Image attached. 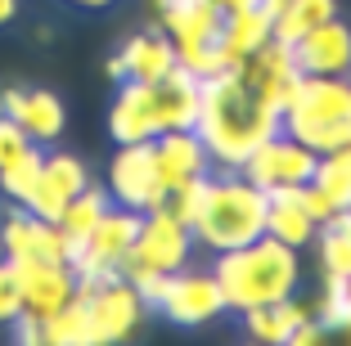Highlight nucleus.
I'll return each instance as SVG.
<instances>
[{
	"label": "nucleus",
	"instance_id": "obj_1",
	"mask_svg": "<svg viewBox=\"0 0 351 346\" xmlns=\"http://www.w3.org/2000/svg\"><path fill=\"white\" fill-rule=\"evenodd\" d=\"M275 131H284V117L275 108H266L248 86L239 82L234 68H221L212 77H203V103H198L194 135L203 140L207 158L221 171H239L243 158L261 140H270Z\"/></svg>",
	"mask_w": 351,
	"mask_h": 346
},
{
	"label": "nucleus",
	"instance_id": "obj_2",
	"mask_svg": "<svg viewBox=\"0 0 351 346\" xmlns=\"http://www.w3.org/2000/svg\"><path fill=\"white\" fill-rule=\"evenodd\" d=\"M212 275H217L221 293H226V306L243 315L252 306H275V301H284V297H298L302 261H298V247L261 234L243 247L217 252Z\"/></svg>",
	"mask_w": 351,
	"mask_h": 346
},
{
	"label": "nucleus",
	"instance_id": "obj_3",
	"mask_svg": "<svg viewBox=\"0 0 351 346\" xmlns=\"http://www.w3.org/2000/svg\"><path fill=\"white\" fill-rule=\"evenodd\" d=\"M266 189H257L252 180H243L239 171H221L207 175V194L203 207L194 216V243L207 252H230V247H243L252 238L266 234Z\"/></svg>",
	"mask_w": 351,
	"mask_h": 346
},
{
	"label": "nucleus",
	"instance_id": "obj_4",
	"mask_svg": "<svg viewBox=\"0 0 351 346\" xmlns=\"http://www.w3.org/2000/svg\"><path fill=\"white\" fill-rule=\"evenodd\" d=\"M189 256H194V230L185 221H176L162 203L149 207L145 221H140V234H135L131 252L122 256L117 275L122 279H135V275H176L185 270Z\"/></svg>",
	"mask_w": 351,
	"mask_h": 346
},
{
	"label": "nucleus",
	"instance_id": "obj_5",
	"mask_svg": "<svg viewBox=\"0 0 351 346\" xmlns=\"http://www.w3.org/2000/svg\"><path fill=\"white\" fill-rule=\"evenodd\" d=\"M315 162H320L315 149H306L302 140H293L289 131H275L270 140H261L257 149L243 158L239 175L270 194V189H284V184H306L311 175H315Z\"/></svg>",
	"mask_w": 351,
	"mask_h": 346
},
{
	"label": "nucleus",
	"instance_id": "obj_6",
	"mask_svg": "<svg viewBox=\"0 0 351 346\" xmlns=\"http://www.w3.org/2000/svg\"><path fill=\"white\" fill-rule=\"evenodd\" d=\"M234 72H239V82L248 86L266 108H275L279 117H284V108L293 103V95H298V86H302V68H298V59H293V45L275 41V36H270L261 50H252Z\"/></svg>",
	"mask_w": 351,
	"mask_h": 346
},
{
	"label": "nucleus",
	"instance_id": "obj_7",
	"mask_svg": "<svg viewBox=\"0 0 351 346\" xmlns=\"http://www.w3.org/2000/svg\"><path fill=\"white\" fill-rule=\"evenodd\" d=\"M108 194H113V203L135 207V212H149V207L162 203L167 184L158 175V162H154V140L117 144V158L108 166Z\"/></svg>",
	"mask_w": 351,
	"mask_h": 346
},
{
	"label": "nucleus",
	"instance_id": "obj_8",
	"mask_svg": "<svg viewBox=\"0 0 351 346\" xmlns=\"http://www.w3.org/2000/svg\"><path fill=\"white\" fill-rule=\"evenodd\" d=\"M226 310H230L226 293H221L212 270H176L171 275L167 297H162V315L176 328H203L212 319H221Z\"/></svg>",
	"mask_w": 351,
	"mask_h": 346
},
{
	"label": "nucleus",
	"instance_id": "obj_9",
	"mask_svg": "<svg viewBox=\"0 0 351 346\" xmlns=\"http://www.w3.org/2000/svg\"><path fill=\"white\" fill-rule=\"evenodd\" d=\"M86 310H90V342L95 346L126 342L140 328V319H145V301L131 288V279H122V275L86 297Z\"/></svg>",
	"mask_w": 351,
	"mask_h": 346
},
{
	"label": "nucleus",
	"instance_id": "obj_10",
	"mask_svg": "<svg viewBox=\"0 0 351 346\" xmlns=\"http://www.w3.org/2000/svg\"><path fill=\"white\" fill-rule=\"evenodd\" d=\"M86 184H90V171H86L82 158H73V153H45L41 175H36V184H32V194L23 207L36 212L41 221H59V212L82 194Z\"/></svg>",
	"mask_w": 351,
	"mask_h": 346
},
{
	"label": "nucleus",
	"instance_id": "obj_11",
	"mask_svg": "<svg viewBox=\"0 0 351 346\" xmlns=\"http://www.w3.org/2000/svg\"><path fill=\"white\" fill-rule=\"evenodd\" d=\"M0 252L14 265L19 261H63V234L54 221H41L36 212L14 203V212L0 225Z\"/></svg>",
	"mask_w": 351,
	"mask_h": 346
},
{
	"label": "nucleus",
	"instance_id": "obj_12",
	"mask_svg": "<svg viewBox=\"0 0 351 346\" xmlns=\"http://www.w3.org/2000/svg\"><path fill=\"white\" fill-rule=\"evenodd\" d=\"M140 221H145V212L113 203L99 221H95L90 238H86V247H82V261H77L73 270H117L122 256L131 252L135 234H140Z\"/></svg>",
	"mask_w": 351,
	"mask_h": 346
},
{
	"label": "nucleus",
	"instance_id": "obj_13",
	"mask_svg": "<svg viewBox=\"0 0 351 346\" xmlns=\"http://www.w3.org/2000/svg\"><path fill=\"white\" fill-rule=\"evenodd\" d=\"M14 275H19V288H23V310H32L41 319L77 297V270L68 261H19Z\"/></svg>",
	"mask_w": 351,
	"mask_h": 346
},
{
	"label": "nucleus",
	"instance_id": "obj_14",
	"mask_svg": "<svg viewBox=\"0 0 351 346\" xmlns=\"http://www.w3.org/2000/svg\"><path fill=\"white\" fill-rule=\"evenodd\" d=\"M302 77H347L351 72V27L342 18H329L293 41Z\"/></svg>",
	"mask_w": 351,
	"mask_h": 346
},
{
	"label": "nucleus",
	"instance_id": "obj_15",
	"mask_svg": "<svg viewBox=\"0 0 351 346\" xmlns=\"http://www.w3.org/2000/svg\"><path fill=\"white\" fill-rule=\"evenodd\" d=\"M198 103H203V82L189 68L176 63L167 77L154 82V112H158V135L162 131H194Z\"/></svg>",
	"mask_w": 351,
	"mask_h": 346
},
{
	"label": "nucleus",
	"instance_id": "obj_16",
	"mask_svg": "<svg viewBox=\"0 0 351 346\" xmlns=\"http://www.w3.org/2000/svg\"><path fill=\"white\" fill-rule=\"evenodd\" d=\"M108 135L113 144H140L158 135V112H154V86L145 82H122L108 108Z\"/></svg>",
	"mask_w": 351,
	"mask_h": 346
},
{
	"label": "nucleus",
	"instance_id": "obj_17",
	"mask_svg": "<svg viewBox=\"0 0 351 346\" xmlns=\"http://www.w3.org/2000/svg\"><path fill=\"white\" fill-rule=\"evenodd\" d=\"M154 162H158L162 184L171 189V184L189 180V175H207L212 158H207L203 140L194 131H162V135H154Z\"/></svg>",
	"mask_w": 351,
	"mask_h": 346
},
{
	"label": "nucleus",
	"instance_id": "obj_18",
	"mask_svg": "<svg viewBox=\"0 0 351 346\" xmlns=\"http://www.w3.org/2000/svg\"><path fill=\"white\" fill-rule=\"evenodd\" d=\"M108 207H113V194H108V189H99V184H86L82 194H77L73 203L59 212V221H54V225H59V234H63V261H68V265L82 261L86 238H90L95 221H99Z\"/></svg>",
	"mask_w": 351,
	"mask_h": 346
},
{
	"label": "nucleus",
	"instance_id": "obj_19",
	"mask_svg": "<svg viewBox=\"0 0 351 346\" xmlns=\"http://www.w3.org/2000/svg\"><path fill=\"white\" fill-rule=\"evenodd\" d=\"M270 41V14L261 10V5H248V10H234L221 18V63L226 68H239V63L248 59L252 50H261V45Z\"/></svg>",
	"mask_w": 351,
	"mask_h": 346
},
{
	"label": "nucleus",
	"instance_id": "obj_20",
	"mask_svg": "<svg viewBox=\"0 0 351 346\" xmlns=\"http://www.w3.org/2000/svg\"><path fill=\"white\" fill-rule=\"evenodd\" d=\"M117 54H122V63H126V82L154 86L158 77H167V72L176 68V45H171V36H167L162 27L131 36Z\"/></svg>",
	"mask_w": 351,
	"mask_h": 346
},
{
	"label": "nucleus",
	"instance_id": "obj_21",
	"mask_svg": "<svg viewBox=\"0 0 351 346\" xmlns=\"http://www.w3.org/2000/svg\"><path fill=\"white\" fill-rule=\"evenodd\" d=\"M270 207H266V234L279 238V243H289V247H306L311 238H315V230L320 225L306 216V207L298 203V184H284V189H270Z\"/></svg>",
	"mask_w": 351,
	"mask_h": 346
},
{
	"label": "nucleus",
	"instance_id": "obj_22",
	"mask_svg": "<svg viewBox=\"0 0 351 346\" xmlns=\"http://www.w3.org/2000/svg\"><path fill=\"white\" fill-rule=\"evenodd\" d=\"M284 112L293 117H351V82L342 77H302L298 95Z\"/></svg>",
	"mask_w": 351,
	"mask_h": 346
},
{
	"label": "nucleus",
	"instance_id": "obj_23",
	"mask_svg": "<svg viewBox=\"0 0 351 346\" xmlns=\"http://www.w3.org/2000/svg\"><path fill=\"white\" fill-rule=\"evenodd\" d=\"M302 319H311V306L298 301V297H284V301H275V306H252V310H243L248 337L252 342H266V346H284Z\"/></svg>",
	"mask_w": 351,
	"mask_h": 346
},
{
	"label": "nucleus",
	"instance_id": "obj_24",
	"mask_svg": "<svg viewBox=\"0 0 351 346\" xmlns=\"http://www.w3.org/2000/svg\"><path fill=\"white\" fill-rule=\"evenodd\" d=\"M19 126L27 131L32 144H54L68 126V112H63V99L54 90H27L19 112Z\"/></svg>",
	"mask_w": 351,
	"mask_h": 346
},
{
	"label": "nucleus",
	"instance_id": "obj_25",
	"mask_svg": "<svg viewBox=\"0 0 351 346\" xmlns=\"http://www.w3.org/2000/svg\"><path fill=\"white\" fill-rule=\"evenodd\" d=\"M329 18H338V0H289V5L270 18V36L293 45L298 36H306L311 27H320V23H329Z\"/></svg>",
	"mask_w": 351,
	"mask_h": 346
},
{
	"label": "nucleus",
	"instance_id": "obj_26",
	"mask_svg": "<svg viewBox=\"0 0 351 346\" xmlns=\"http://www.w3.org/2000/svg\"><path fill=\"white\" fill-rule=\"evenodd\" d=\"M315 243H320L324 275L347 279L351 275V207H338V212L315 230Z\"/></svg>",
	"mask_w": 351,
	"mask_h": 346
},
{
	"label": "nucleus",
	"instance_id": "obj_27",
	"mask_svg": "<svg viewBox=\"0 0 351 346\" xmlns=\"http://www.w3.org/2000/svg\"><path fill=\"white\" fill-rule=\"evenodd\" d=\"M284 131L315 153H333V149H347L351 144V117L333 122V117H293V112H284Z\"/></svg>",
	"mask_w": 351,
	"mask_h": 346
},
{
	"label": "nucleus",
	"instance_id": "obj_28",
	"mask_svg": "<svg viewBox=\"0 0 351 346\" xmlns=\"http://www.w3.org/2000/svg\"><path fill=\"white\" fill-rule=\"evenodd\" d=\"M45 346H95L86 297H73V301L59 306L54 315H45Z\"/></svg>",
	"mask_w": 351,
	"mask_h": 346
},
{
	"label": "nucleus",
	"instance_id": "obj_29",
	"mask_svg": "<svg viewBox=\"0 0 351 346\" xmlns=\"http://www.w3.org/2000/svg\"><path fill=\"white\" fill-rule=\"evenodd\" d=\"M311 184H315L333 207H351V144L347 149H333V153H320Z\"/></svg>",
	"mask_w": 351,
	"mask_h": 346
},
{
	"label": "nucleus",
	"instance_id": "obj_30",
	"mask_svg": "<svg viewBox=\"0 0 351 346\" xmlns=\"http://www.w3.org/2000/svg\"><path fill=\"white\" fill-rule=\"evenodd\" d=\"M41 158H45L41 144H32L19 162L0 171V189H5V198H14V203H27L32 184H36V175H41Z\"/></svg>",
	"mask_w": 351,
	"mask_h": 346
},
{
	"label": "nucleus",
	"instance_id": "obj_31",
	"mask_svg": "<svg viewBox=\"0 0 351 346\" xmlns=\"http://www.w3.org/2000/svg\"><path fill=\"white\" fill-rule=\"evenodd\" d=\"M203 194H207V175H189V180H180V184H171L162 194V207L176 216V221H185V225H194V216H198V207H203Z\"/></svg>",
	"mask_w": 351,
	"mask_h": 346
},
{
	"label": "nucleus",
	"instance_id": "obj_32",
	"mask_svg": "<svg viewBox=\"0 0 351 346\" xmlns=\"http://www.w3.org/2000/svg\"><path fill=\"white\" fill-rule=\"evenodd\" d=\"M347 310H351V301H347V279L324 275V293H320V301H315V310H311V319H315L324 333H333V328L347 319Z\"/></svg>",
	"mask_w": 351,
	"mask_h": 346
},
{
	"label": "nucleus",
	"instance_id": "obj_33",
	"mask_svg": "<svg viewBox=\"0 0 351 346\" xmlns=\"http://www.w3.org/2000/svg\"><path fill=\"white\" fill-rule=\"evenodd\" d=\"M19 310H23V288L14 275V261H0V328H10Z\"/></svg>",
	"mask_w": 351,
	"mask_h": 346
},
{
	"label": "nucleus",
	"instance_id": "obj_34",
	"mask_svg": "<svg viewBox=\"0 0 351 346\" xmlns=\"http://www.w3.org/2000/svg\"><path fill=\"white\" fill-rule=\"evenodd\" d=\"M27 149H32L27 131H23L14 117H5V112H0V171H5V166H14Z\"/></svg>",
	"mask_w": 351,
	"mask_h": 346
},
{
	"label": "nucleus",
	"instance_id": "obj_35",
	"mask_svg": "<svg viewBox=\"0 0 351 346\" xmlns=\"http://www.w3.org/2000/svg\"><path fill=\"white\" fill-rule=\"evenodd\" d=\"M167 284H171V275H135L131 288L140 293V301H145V310H162V297H167Z\"/></svg>",
	"mask_w": 351,
	"mask_h": 346
},
{
	"label": "nucleus",
	"instance_id": "obj_36",
	"mask_svg": "<svg viewBox=\"0 0 351 346\" xmlns=\"http://www.w3.org/2000/svg\"><path fill=\"white\" fill-rule=\"evenodd\" d=\"M10 328H14V342H23V346H45V319H41V315L19 310Z\"/></svg>",
	"mask_w": 351,
	"mask_h": 346
},
{
	"label": "nucleus",
	"instance_id": "obj_37",
	"mask_svg": "<svg viewBox=\"0 0 351 346\" xmlns=\"http://www.w3.org/2000/svg\"><path fill=\"white\" fill-rule=\"evenodd\" d=\"M298 203L306 207V216H311L315 225H324L333 212H338V207H333V203H329V198H324V194H320V189H315L311 180H306V184H298Z\"/></svg>",
	"mask_w": 351,
	"mask_h": 346
},
{
	"label": "nucleus",
	"instance_id": "obj_38",
	"mask_svg": "<svg viewBox=\"0 0 351 346\" xmlns=\"http://www.w3.org/2000/svg\"><path fill=\"white\" fill-rule=\"evenodd\" d=\"M324 337H329V333H324V328L315 324V319H302V324L289 333V342H284V346H320Z\"/></svg>",
	"mask_w": 351,
	"mask_h": 346
},
{
	"label": "nucleus",
	"instance_id": "obj_39",
	"mask_svg": "<svg viewBox=\"0 0 351 346\" xmlns=\"http://www.w3.org/2000/svg\"><path fill=\"white\" fill-rule=\"evenodd\" d=\"M23 99H27V90H19V86H10V90H0V112L19 122V112H23Z\"/></svg>",
	"mask_w": 351,
	"mask_h": 346
},
{
	"label": "nucleus",
	"instance_id": "obj_40",
	"mask_svg": "<svg viewBox=\"0 0 351 346\" xmlns=\"http://www.w3.org/2000/svg\"><path fill=\"white\" fill-rule=\"evenodd\" d=\"M108 82H117V86L126 82V63H122V54H113V59H108Z\"/></svg>",
	"mask_w": 351,
	"mask_h": 346
},
{
	"label": "nucleus",
	"instance_id": "obj_41",
	"mask_svg": "<svg viewBox=\"0 0 351 346\" xmlns=\"http://www.w3.org/2000/svg\"><path fill=\"white\" fill-rule=\"evenodd\" d=\"M212 5H221V14H234V10H248V5H257V0H212Z\"/></svg>",
	"mask_w": 351,
	"mask_h": 346
},
{
	"label": "nucleus",
	"instance_id": "obj_42",
	"mask_svg": "<svg viewBox=\"0 0 351 346\" xmlns=\"http://www.w3.org/2000/svg\"><path fill=\"white\" fill-rule=\"evenodd\" d=\"M14 14H19V0H0V27L14 23Z\"/></svg>",
	"mask_w": 351,
	"mask_h": 346
},
{
	"label": "nucleus",
	"instance_id": "obj_43",
	"mask_svg": "<svg viewBox=\"0 0 351 346\" xmlns=\"http://www.w3.org/2000/svg\"><path fill=\"white\" fill-rule=\"evenodd\" d=\"M73 5H82V10H108V5H117V0H73Z\"/></svg>",
	"mask_w": 351,
	"mask_h": 346
},
{
	"label": "nucleus",
	"instance_id": "obj_44",
	"mask_svg": "<svg viewBox=\"0 0 351 346\" xmlns=\"http://www.w3.org/2000/svg\"><path fill=\"white\" fill-rule=\"evenodd\" d=\"M257 5H261V10H266V14H270V18H275V14H279V10H284V5H289V0H257Z\"/></svg>",
	"mask_w": 351,
	"mask_h": 346
},
{
	"label": "nucleus",
	"instance_id": "obj_45",
	"mask_svg": "<svg viewBox=\"0 0 351 346\" xmlns=\"http://www.w3.org/2000/svg\"><path fill=\"white\" fill-rule=\"evenodd\" d=\"M333 333H338V337H342V342H347V346H351V310H347V319H342V324H338V328H333Z\"/></svg>",
	"mask_w": 351,
	"mask_h": 346
},
{
	"label": "nucleus",
	"instance_id": "obj_46",
	"mask_svg": "<svg viewBox=\"0 0 351 346\" xmlns=\"http://www.w3.org/2000/svg\"><path fill=\"white\" fill-rule=\"evenodd\" d=\"M347 301H351V275H347Z\"/></svg>",
	"mask_w": 351,
	"mask_h": 346
}]
</instances>
